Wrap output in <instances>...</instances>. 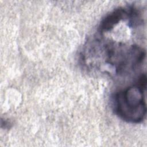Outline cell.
<instances>
[{"label": "cell", "instance_id": "6da1fadb", "mask_svg": "<svg viewBox=\"0 0 147 147\" xmlns=\"http://www.w3.org/2000/svg\"><path fill=\"white\" fill-rule=\"evenodd\" d=\"M144 20L137 7H119L101 21L96 33L84 46L82 64L91 71H99L111 77H126L143 63L146 51L131 38Z\"/></svg>", "mask_w": 147, "mask_h": 147}, {"label": "cell", "instance_id": "7a4b0ae2", "mask_svg": "<svg viewBox=\"0 0 147 147\" xmlns=\"http://www.w3.org/2000/svg\"><path fill=\"white\" fill-rule=\"evenodd\" d=\"M146 75L141 74L135 83L115 94L114 110L120 118L131 123H140L144 119L146 114Z\"/></svg>", "mask_w": 147, "mask_h": 147}]
</instances>
